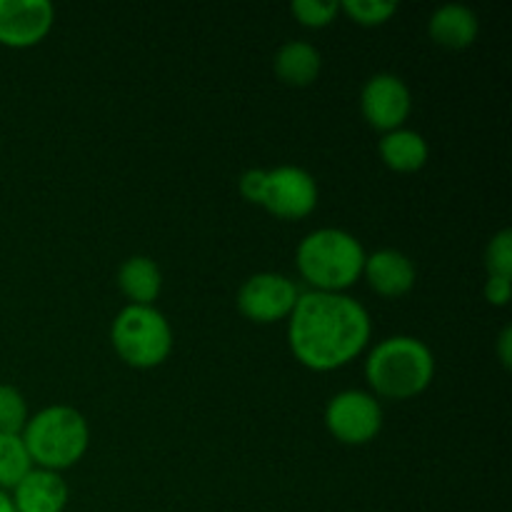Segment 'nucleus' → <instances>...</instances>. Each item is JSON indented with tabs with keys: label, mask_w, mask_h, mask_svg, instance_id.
I'll list each match as a JSON object with an SVG mask.
<instances>
[{
	"label": "nucleus",
	"mask_w": 512,
	"mask_h": 512,
	"mask_svg": "<svg viewBox=\"0 0 512 512\" xmlns=\"http://www.w3.org/2000/svg\"><path fill=\"white\" fill-rule=\"evenodd\" d=\"M368 308L348 293H300L288 318V345L313 373H330L358 358L370 343Z\"/></svg>",
	"instance_id": "obj_1"
},
{
	"label": "nucleus",
	"mask_w": 512,
	"mask_h": 512,
	"mask_svg": "<svg viewBox=\"0 0 512 512\" xmlns=\"http://www.w3.org/2000/svg\"><path fill=\"white\" fill-rule=\"evenodd\" d=\"M435 378V355L425 340L390 335L375 343L365 358V380L375 398L413 400Z\"/></svg>",
	"instance_id": "obj_2"
},
{
	"label": "nucleus",
	"mask_w": 512,
	"mask_h": 512,
	"mask_svg": "<svg viewBox=\"0 0 512 512\" xmlns=\"http://www.w3.org/2000/svg\"><path fill=\"white\" fill-rule=\"evenodd\" d=\"M365 248L343 228H318L295 250V265L305 283L318 293H345L363 278Z\"/></svg>",
	"instance_id": "obj_3"
},
{
	"label": "nucleus",
	"mask_w": 512,
	"mask_h": 512,
	"mask_svg": "<svg viewBox=\"0 0 512 512\" xmlns=\"http://www.w3.org/2000/svg\"><path fill=\"white\" fill-rule=\"evenodd\" d=\"M20 438L35 468L63 473L88 453L90 425L85 415L70 405H48L30 415Z\"/></svg>",
	"instance_id": "obj_4"
},
{
	"label": "nucleus",
	"mask_w": 512,
	"mask_h": 512,
	"mask_svg": "<svg viewBox=\"0 0 512 512\" xmlns=\"http://www.w3.org/2000/svg\"><path fill=\"white\" fill-rule=\"evenodd\" d=\"M240 195L280 220L308 218L318 208V183L298 165L250 168L238 180Z\"/></svg>",
	"instance_id": "obj_5"
},
{
	"label": "nucleus",
	"mask_w": 512,
	"mask_h": 512,
	"mask_svg": "<svg viewBox=\"0 0 512 512\" xmlns=\"http://www.w3.org/2000/svg\"><path fill=\"white\" fill-rule=\"evenodd\" d=\"M110 343L130 368H158L173 353V325L155 305L128 303L110 325Z\"/></svg>",
	"instance_id": "obj_6"
},
{
	"label": "nucleus",
	"mask_w": 512,
	"mask_h": 512,
	"mask_svg": "<svg viewBox=\"0 0 512 512\" xmlns=\"http://www.w3.org/2000/svg\"><path fill=\"white\" fill-rule=\"evenodd\" d=\"M325 428L343 445H368L383 430V405L368 390H343L325 405Z\"/></svg>",
	"instance_id": "obj_7"
},
{
	"label": "nucleus",
	"mask_w": 512,
	"mask_h": 512,
	"mask_svg": "<svg viewBox=\"0 0 512 512\" xmlns=\"http://www.w3.org/2000/svg\"><path fill=\"white\" fill-rule=\"evenodd\" d=\"M300 288L283 273H255L240 285L238 310L253 323L268 325L288 320L298 305Z\"/></svg>",
	"instance_id": "obj_8"
},
{
	"label": "nucleus",
	"mask_w": 512,
	"mask_h": 512,
	"mask_svg": "<svg viewBox=\"0 0 512 512\" xmlns=\"http://www.w3.org/2000/svg\"><path fill=\"white\" fill-rule=\"evenodd\" d=\"M360 110L370 128L390 133L405 128V120L413 113V93L400 75L378 73L365 80L360 90Z\"/></svg>",
	"instance_id": "obj_9"
},
{
	"label": "nucleus",
	"mask_w": 512,
	"mask_h": 512,
	"mask_svg": "<svg viewBox=\"0 0 512 512\" xmlns=\"http://www.w3.org/2000/svg\"><path fill=\"white\" fill-rule=\"evenodd\" d=\"M55 8L50 0H0V45L33 48L53 30Z\"/></svg>",
	"instance_id": "obj_10"
},
{
	"label": "nucleus",
	"mask_w": 512,
	"mask_h": 512,
	"mask_svg": "<svg viewBox=\"0 0 512 512\" xmlns=\"http://www.w3.org/2000/svg\"><path fill=\"white\" fill-rule=\"evenodd\" d=\"M363 278L368 280L370 290L380 298H403L413 290L418 270L410 255L398 248H380L365 255Z\"/></svg>",
	"instance_id": "obj_11"
},
{
	"label": "nucleus",
	"mask_w": 512,
	"mask_h": 512,
	"mask_svg": "<svg viewBox=\"0 0 512 512\" xmlns=\"http://www.w3.org/2000/svg\"><path fill=\"white\" fill-rule=\"evenodd\" d=\"M10 498L15 512H63L68 508L70 488L60 473L33 468L10 490Z\"/></svg>",
	"instance_id": "obj_12"
},
{
	"label": "nucleus",
	"mask_w": 512,
	"mask_h": 512,
	"mask_svg": "<svg viewBox=\"0 0 512 512\" xmlns=\"http://www.w3.org/2000/svg\"><path fill=\"white\" fill-rule=\"evenodd\" d=\"M428 33L440 48L465 50L478 40L480 20L470 5L445 3L430 15Z\"/></svg>",
	"instance_id": "obj_13"
},
{
	"label": "nucleus",
	"mask_w": 512,
	"mask_h": 512,
	"mask_svg": "<svg viewBox=\"0 0 512 512\" xmlns=\"http://www.w3.org/2000/svg\"><path fill=\"white\" fill-rule=\"evenodd\" d=\"M273 68L285 85L305 88V85H313L318 80L320 68H323V55L308 40H288L275 53Z\"/></svg>",
	"instance_id": "obj_14"
},
{
	"label": "nucleus",
	"mask_w": 512,
	"mask_h": 512,
	"mask_svg": "<svg viewBox=\"0 0 512 512\" xmlns=\"http://www.w3.org/2000/svg\"><path fill=\"white\" fill-rule=\"evenodd\" d=\"M380 160L395 173H418L430 158V145L418 130L398 128L380 135Z\"/></svg>",
	"instance_id": "obj_15"
},
{
	"label": "nucleus",
	"mask_w": 512,
	"mask_h": 512,
	"mask_svg": "<svg viewBox=\"0 0 512 512\" xmlns=\"http://www.w3.org/2000/svg\"><path fill=\"white\" fill-rule=\"evenodd\" d=\"M118 288L130 305H153L163 290V273L148 255H133L118 268Z\"/></svg>",
	"instance_id": "obj_16"
},
{
	"label": "nucleus",
	"mask_w": 512,
	"mask_h": 512,
	"mask_svg": "<svg viewBox=\"0 0 512 512\" xmlns=\"http://www.w3.org/2000/svg\"><path fill=\"white\" fill-rule=\"evenodd\" d=\"M33 468L23 438L0 433V490L10 493Z\"/></svg>",
	"instance_id": "obj_17"
},
{
	"label": "nucleus",
	"mask_w": 512,
	"mask_h": 512,
	"mask_svg": "<svg viewBox=\"0 0 512 512\" xmlns=\"http://www.w3.org/2000/svg\"><path fill=\"white\" fill-rule=\"evenodd\" d=\"M30 418L23 393L8 383H0V433L20 435Z\"/></svg>",
	"instance_id": "obj_18"
},
{
	"label": "nucleus",
	"mask_w": 512,
	"mask_h": 512,
	"mask_svg": "<svg viewBox=\"0 0 512 512\" xmlns=\"http://www.w3.org/2000/svg\"><path fill=\"white\" fill-rule=\"evenodd\" d=\"M340 13H345L358 25L375 28V25L388 23L398 13V3H393V0H343Z\"/></svg>",
	"instance_id": "obj_19"
},
{
	"label": "nucleus",
	"mask_w": 512,
	"mask_h": 512,
	"mask_svg": "<svg viewBox=\"0 0 512 512\" xmlns=\"http://www.w3.org/2000/svg\"><path fill=\"white\" fill-rule=\"evenodd\" d=\"M290 13L305 28H325L338 18L340 3L335 0H295L290 5Z\"/></svg>",
	"instance_id": "obj_20"
},
{
	"label": "nucleus",
	"mask_w": 512,
	"mask_h": 512,
	"mask_svg": "<svg viewBox=\"0 0 512 512\" xmlns=\"http://www.w3.org/2000/svg\"><path fill=\"white\" fill-rule=\"evenodd\" d=\"M485 270L488 275L512 278V230L503 228L490 238L485 248Z\"/></svg>",
	"instance_id": "obj_21"
},
{
	"label": "nucleus",
	"mask_w": 512,
	"mask_h": 512,
	"mask_svg": "<svg viewBox=\"0 0 512 512\" xmlns=\"http://www.w3.org/2000/svg\"><path fill=\"white\" fill-rule=\"evenodd\" d=\"M512 293V278H500V275H488L485 278L483 295L490 305L495 308H505Z\"/></svg>",
	"instance_id": "obj_22"
},
{
	"label": "nucleus",
	"mask_w": 512,
	"mask_h": 512,
	"mask_svg": "<svg viewBox=\"0 0 512 512\" xmlns=\"http://www.w3.org/2000/svg\"><path fill=\"white\" fill-rule=\"evenodd\" d=\"M498 358L503 363V368H510V360H512V328L505 325L503 333L498 338Z\"/></svg>",
	"instance_id": "obj_23"
},
{
	"label": "nucleus",
	"mask_w": 512,
	"mask_h": 512,
	"mask_svg": "<svg viewBox=\"0 0 512 512\" xmlns=\"http://www.w3.org/2000/svg\"><path fill=\"white\" fill-rule=\"evenodd\" d=\"M0 512H15L13 498H10V493H5V490H0Z\"/></svg>",
	"instance_id": "obj_24"
}]
</instances>
